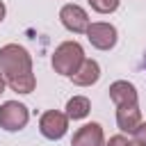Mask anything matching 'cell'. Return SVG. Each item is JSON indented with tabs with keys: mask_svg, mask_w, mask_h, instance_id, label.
<instances>
[{
	"mask_svg": "<svg viewBox=\"0 0 146 146\" xmlns=\"http://www.w3.org/2000/svg\"><path fill=\"white\" fill-rule=\"evenodd\" d=\"M0 73L14 91H18V94L34 91L36 80L32 73V57L23 46L7 43L0 48Z\"/></svg>",
	"mask_w": 146,
	"mask_h": 146,
	"instance_id": "obj_1",
	"label": "cell"
},
{
	"mask_svg": "<svg viewBox=\"0 0 146 146\" xmlns=\"http://www.w3.org/2000/svg\"><path fill=\"white\" fill-rule=\"evenodd\" d=\"M84 62V50L78 41H64L52 52V68L59 75H73Z\"/></svg>",
	"mask_w": 146,
	"mask_h": 146,
	"instance_id": "obj_2",
	"label": "cell"
},
{
	"mask_svg": "<svg viewBox=\"0 0 146 146\" xmlns=\"http://www.w3.org/2000/svg\"><path fill=\"white\" fill-rule=\"evenodd\" d=\"M27 119H30V112L23 103L7 100V103L0 105V128H5L9 132H16V130L27 125Z\"/></svg>",
	"mask_w": 146,
	"mask_h": 146,
	"instance_id": "obj_3",
	"label": "cell"
},
{
	"mask_svg": "<svg viewBox=\"0 0 146 146\" xmlns=\"http://www.w3.org/2000/svg\"><path fill=\"white\" fill-rule=\"evenodd\" d=\"M39 130H41V135L46 139H52V141L62 139L66 135V130H68V116L57 112V110H48L39 119Z\"/></svg>",
	"mask_w": 146,
	"mask_h": 146,
	"instance_id": "obj_4",
	"label": "cell"
},
{
	"mask_svg": "<svg viewBox=\"0 0 146 146\" xmlns=\"http://www.w3.org/2000/svg\"><path fill=\"white\" fill-rule=\"evenodd\" d=\"M87 39L98 50H110L116 43V27L110 23H91L87 27Z\"/></svg>",
	"mask_w": 146,
	"mask_h": 146,
	"instance_id": "obj_5",
	"label": "cell"
},
{
	"mask_svg": "<svg viewBox=\"0 0 146 146\" xmlns=\"http://www.w3.org/2000/svg\"><path fill=\"white\" fill-rule=\"evenodd\" d=\"M59 18H62V25L75 34L87 32V27H89V16L80 5H64L59 11Z\"/></svg>",
	"mask_w": 146,
	"mask_h": 146,
	"instance_id": "obj_6",
	"label": "cell"
},
{
	"mask_svg": "<svg viewBox=\"0 0 146 146\" xmlns=\"http://www.w3.org/2000/svg\"><path fill=\"white\" fill-rule=\"evenodd\" d=\"M71 146H105L103 128L98 123H87V125L78 128V132L73 135Z\"/></svg>",
	"mask_w": 146,
	"mask_h": 146,
	"instance_id": "obj_7",
	"label": "cell"
},
{
	"mask_svg": "<svg viewBox=\"0 0 146 146\" xmlns=\"http://www.w3.org/2000/svg\"><path fill=\"white\" fill-rule=\"evenodd\" d=\"M141 123V112L139 105H119L116 107V125L123 132H135V128Z\"/></svg>",
	"mask_w": 146,
	"mask_h": 146,
	"instance_id": "obj_8",
	"label": "cell"
},
{
	"mask_svg": "<svg viewBox=\"0 0 146 146\" xmlns=\"http://www.w3.org/2000/svg\"><path fill=\"white\" fill-rule=\"evenodd\" d=\"M110 98L114 100V105H137V89L125 82V80H116L110 84Z\"/></svg>",
	"mask_w": 146,
	"mask_h": 146,
	"instance_id": "obj_9",
	"label": "cell"
},
{
	"mask_svg": "<svg viewBox=\"0 0 146 146\" xmlns=\"http://www.w3.org/2000/svg\"><path fill=\"white\" fill-rule=\"evenodd\" d=\"M98 78H100V66H98V62H94V59H84L82 66L71 75L73 84H78V87H89V84H94Z\"/></svg>",
	"mask_w": 146,
	"mask_h": 146,
	"instance_id": "obj_10",
	"label": "cell"
},
{
	"mask_svg": "<svg viewBox=\"0 0 146 146\" xmlns=\"http://www.w3.org/2000/svg\"><path fill=\"white\" fill-rule=\"evenodd\" d=\"M89 110H91V103H89V98H84V96H73L68 103H66V116L68 119H84L87 114H89Z\"/></svg>",
	"mask_w": 146,
	"mask_h": 146,
	"instance_id": "obj_11",
	"label": "cell"
},
{
	"mask_svg": "<svg viewBox=\"0 0 146 146\" xmlns=\"http://www.w3.org/2000/svg\"><path fill=\"white\" fill-rule=\"evenodd\" d=\"M89 5H91V9H96L98 14H112V11H116L119 0H89Z\"/></svg>",
	"mask_w": 146,
	"mask_h": 146,
	"instance_id": "obj_12",
	"label": "cell"
},
{
	"mask_svg": "<svg viewBox=\"0 0 146 146\" xmlns=\"http://www.w3.org/2000/svg\"><path fill=\"white\" fill-rule=\"evenodd\" d=\"M132 137H135V141H139V144H144V146H146V121H141V123L135 128Z\"/></svg>",
	"mask_w": 146,
	"mask_h": 146,
	"instance_id": "obj_13",
	"label": "cell"
},
{
	"mask_svg": "<svg viewBox=\"0 0 146 146\" xmlns=\"http://www.w3.org/2000/svg\"><path fill=\"white\" fill-rule=\"evenodd\" d=\"M105 146H128V139L123 135H114V137H110V141Z\"/></svg>",
	"mask_w": 146,
	"mask_h": 146,
	"instance_id": "obj_14",
	"label": "cell"
},
{
	"mask_svg": "<svg viewBox=\"0 0 146 146\" xmlns=\"http://www.w3.org/2000/svg\"><path fill=\"white\" fill-rule=\"evenodd\" d=\"M5 84H7V82H5V78H2V73H0V94L5 91Z\"/></svg>",
	"mask_w": 146,
	"mask_h": 146,
	"instance_id": "obj_15",
	"label": "cell"
},
{
	"mask_svg": "<svg viewBox=\"0 0 146 146\" xmlns=\"http://www.w3.org/2000/svg\"><path fill=\"white\" fill-rule=\"evenodd\" d=\"M2 18H5V5L0 2V21H2Z\"/></svg>",
	"mask_w": 146,
	"mask_h": 146,
	"instance_id": "obj_16",
	"label": "cell"
},
{
	"mask_svg": "<svg viewBox=\"0 0 146 146\" xmlns=\"http://www.w3.org/2000/svg\"><path fill=\"white\" fill-rule=\"evenodd\" d=\"M128 146H144V144H139V141H128Z\"/></svg>",
	"mask_w": 146,
	"mask_h": 146,
	"instance_id": "obj_17",
	"label": "cell"
},
{
	"mask_svg": "<svg viewBox=\"0 0 146 146\" xmlns=\"http://www.w3.org/2000/svg\"><path fill=\"white\" fill-rule=\"evenodd\" d=\"M141 66H144V71H146V52H144V59H141Z\"/></svg>",
	"mask_w": 146,
	"mask_h": 146,
	"instance_id": "obj_18",
	"label": "cell"
}]
</instances>
